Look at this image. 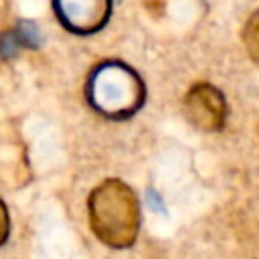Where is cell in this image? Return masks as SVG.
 <instances>
[{
  "mask_svg": "<svg viewBox=\"0 0 259 259\" xmlns=\"http://www.w3.org/2000/svg\"><path fill=\"white\" fill-rule=\"evenodd\" d=\"M182 109L190 125L202 132H219L227 121V101L225 95L210 83H194L184 95Z\"/></svg>",
  "mask_w": 259,
  "mask_h": 259,
  "instance_id": "obj_3",
  "label": "cell"
},
{
  "mask_svg": "<svg viewBox=\"0 0 259 259\" xmlns=\"http://www.w3.org/2000/svg\"><path fill=\"white\" fill-rule=\"evenodd\" d=\"M241 36H243V45H245L249 57L259 67V8L247 18Z\"/></svg>",
  "mask_w": 259,
  "mask_h": 259,
  "instance_id": "obj_6",
  "label": "cell"
},
{
  "mask_svg": "<svg viewBox=\"0 0 259 259\" xmlns=\"http://www.w3.org/2000/svg\"><path fill=\"white\" fill-rule=\"evenodd\" d=\"M8 233H10V217H8V208L4 200L0 198V247L6 243Z\"/></svg>",
  "mask_w": 259,
  "mask_h": 259,
  "instance_id": "obj_7",
  "label": "cell"
},
{
  "mask_svg": "<svg viewBox=\"0 0 259 259\" xmlns=\"http://www.w3.org/2000/svg\"><path fill=\"white\" fill-rule=\"evenodd\" d=\"M38 45V30L32 22H18L14 28L0 32V59L10 61L22 49H34Z\"/></svg>",
  "mask_w": 259,
  "mask_h": 259,
  "instance_id": "obj_5",
  "label": "cell"
},
{
  "mask_svg": "<svg viewBox=\"0 0 259 259\" xmlns=\"http://www.w3.org/2000/svg\"><path fill=\"white\" fill-rule=\"evenodd\" d=\"M113 0H53L61 26L73 34H95L111 16Z\"/></svg>",
  "mask_w": 259,
  "mask_h": 259,
  "instance_id": "obj_4",
  "label": "cell"
},
{
  "mask_svg": "<svg viewBox=\"0 0 259 259\" xmlns=\"http://www.w3.org/2000/svg\"><path fill=\"white\" fill-rule=\"evenodd\" d=\"M89 225L95 237L111 249H127L140 231V202L136 192L119 178L97 184L87 200Z\"/></svg>",
  "mask_w": 259,
  "mask_h": 259,
  "instance_id": "obj_1",
  "label": "cell"
},
{
  "mask_svg": "<svg viewBox=\"0 0 259 259\" xmlns=\"http://www.w3.org/2000/svg\"><path fill=\"white\" fill-rule=\"evenodd\" d=\"M89 107L107 119H127L136 115L146 101V85L136 69L123 61L97 63L85 83Z\"/></svg>",
  "mask_w": 259,
  "mask_h": 259,
  "instance_id": "obj_2",
  "label": "cell"
}]
</instances>
